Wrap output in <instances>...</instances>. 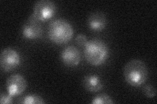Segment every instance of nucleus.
<instances>
[{
	"instance_id": "nucleus-8",
	"label": "nucleus",
	"mask_w": 157,
	"mask_h": 104,
	"mask_svg": "<svg viewBox=\"0 0 157 104\" xmlns=\"http://www.w3.org/2000/svg\"><path fill=\"white\" fill-rule=\"evenodd\" d=\"M60 58L65 65L70 67H74L80 63L81 53L76 47L69 46L63 49Z\"/></svg>"
},
{
	"instance_id": "nucleus-1",
	"label": "nucleus",
	"mask_w": 157,
	"mask_h": 104,
	"mask_svg": "<svg viewBox=\"0 0 157 104\" xmlns=\"http://www.w3.org/2000/svg\"><path fill=\"white\" fill-rule=\"evenodd\" d=\"M123 74L126 81L130 85L137 87L147 81L148 69L144 61L140 59H132L125 64Z\"/></svg>"
},
{
	"instance_id": "nucleus-12",
	"label": "nucleus",
	"mask_w": 157,
	"mask_h": 104,
	"mask_svg": "<svg viewBox=\"0 0 157 104\" xmlns=\"http://www.w3.org/2000/svg\"><path fill=\"white\" fill-rule=\"evenodd\" d=\"M112 98L107 94H100L92 99V104H112L113 103Z\"/></svg>"
},
{
	"instance_id": "nucleus-13",
	"label": "nucleus",
	"mask_w": 157,
	"mask_h": 104,
	"mask_svg": "<svg viewBox=\"0 0 157 104\" xmlns=\"http://www.w3.org/2000/svg\"><path fill=\"white\" fill-rule=\"evenodd\" d=\"M143 92L144 95L149 98H153L156 96V88L154 86L151 85H147L143 88Z\"/></svg>"
},
{
	"instance_id": "nucleus-11",
	"label": "nucleus",
	"mask_w": 157,
	"mask_h": 104,
	"mask_svg": "<svg viewBox=\"0 0 157 104\" xmlns=\"http://www.w3.org/2000/svg\"><path fill=\"white\" fill-rule=\"evenodd\" d=\"M18 103L24 104H43L45 102L41 96L38 95H29L20 99Z\"/></svg>"
},
{
	"instance_id": "nucleus-9",
	"label": "nucleus",
	"mask_w": 157,
	"mask_h": 104,
	"mask_svg": "<svg viewBox=\"0 0 157 104\" xmlns=\"http://www.w3.org/2000/svg\"><path fill=\"white\" fill-rule=\"evenodd\" d=\"M107 18L105 14L101 12L92 13L87 20V25L91 30L94 31H101L107 26Z\"/></svg>"
},
{
	"instance_id": "nucleus-7",
	"label": "nucleus",
	"mask_w": 157,
	"mask_h": 104,
	"mask_svg": "<svg viewBox=\"0 0 157 104\" xmlns=\"http://www.w3.org/2000/svg\"><path fill=\"white\" fill-rule=\"evenodd\" d=\"M27 86L26 79L21 74H12L7 79V91L9 95L12 96L21 95L26 91Z\"/></svg>"
},
{
	"instance_id": "nucleus-3",
	"label": "nucleus",
	"mask_w": 157,
	"mask_h": 104,
	"mask_svg": "<svg viewBox=\"0 0 157 104\" xmlns=\"http://www.w3.org/2000/svg\"><path fill=\"white\" fill-rule=\"evenodd\" d=\"M73 35L71 25L62 18L52 20L48 27V37L51 41L57 44H66Z\"/></svg>"
},
{
	"instance_id": "nucleus-5",
	"label": "nucleus",
	"mask_w": 157,
	"mask_h": 104,
	"mask_svg": "<svg viewBox=\"0 0 157 104\" xmlns=\"http://www.w3.org/2000/svg\"><path fill=\"white\" fill-rule=\"evenodd\" d=\"M56 11V5L53 2L50 0H39L34 5L33 14L43 22L52 18Z\"/></svg>"
},
{
	"instance_id": "nucleus-10",
	"label": "nucleus",
	"mask_w": 157,
	"mask_h": 104,
	"mask_svg": "<svg viewBox=\"0 0 157 104\" xmlns=\"http://www.w3.org/2000/svg\"><path fill=\"white\" fill-rule=\"evenodd\" d=\"M82 85L86 91L90 92H98L100 91L104 84L101 78L97 75H88L82 80Z\"/></svg>"
},
{
	"instance_id": "nucleus-2",
	"label": "nucleus",
	"mask_w": 157,
	"mask_h": 104,
	"mask_svg": "<svg viewBox=\"0 0 157 104\" xmlns=\"http://www.w3.org/2000/svg\"><path fill=\"white\" fill-rule=\"evenodd\" d=\"M86 61L92 66H100L109 56V49L106 43L100 39L94 38L88 41L84 47Z\"/></svg>"
},
{
	"instance_id": "nucleus-4",
	"label": "nucleus",
	"mask_w": 157,
	"mask_h": 104,
	"mask_svg": "<svg viewBox=\"0 0 157 104\" xmlns=\"http://www.w3.org/2000/svg\"><path fill=\"white\" fill-rule=\"evenodd\" d=\"M42 22L32 14L24 22L22 28V36L28 40H35L43 35Z\"/></svg>"
},
{
	"instance_id": "nucleus-14",
	"label": "nucleus",
	"mask_w": 157,
	"mask_h": 104,
	"mask_svg": "<svg viewBox=\"0 0 157 104\" xmlns=\"http://www.w3.org/2000/svg\"><path fill=\"white\" fill-rule=\"evenodd\" d=\"M75 42L77 45L82 47H85L88 42V40L84 34H78L75 38Z\"/></svg>"
},
{
	"instance_id": "nucleus-15",
	"label": "nucleus",
	"mask_w": 157,
	"mask_h": 104,
	"mask_svg": "<svg viewBox=\"0 0 157 104\" xmlns=\"http://www.w3.org/2000/svg\"><path fill=\"white\" fill-rule=\"evenodd\" d=\"M13 97L10 95H6L4 93H1L0 95V103L2 104H9L13 103Z\"/></svg>"
},
{
	"instance_id": "nucleus-6",
	"label": "nucleus",
	"mask_w": 157,
	"mask_h": 104,
	"mask_svg": "<svg viewBox=\"0 0 157 104\" xmlns=\"http://www.w3.org/2000/svg\"><path fill=\"white\" fill-rule=\"evenodd\" d=\"M21 63L19 53L11 48H5L0 56V64L5 72L12 71L17 68Z\"/></svg>"
}]
</instances>
